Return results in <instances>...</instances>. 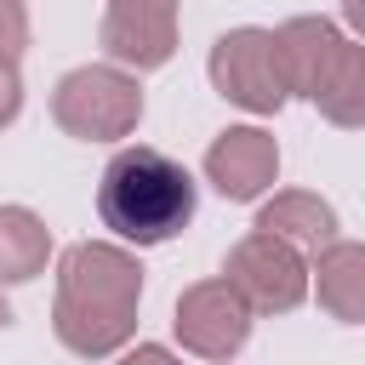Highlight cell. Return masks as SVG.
<instances>
[{
  "instance_id": "cell-1",
  "label": "cell",
  "mask_w": 365,
  "mask_h": 365,
  "mask_svg": "<svg viewBox=\"0 0 365 365\" xmlns=\"http://www.w3.org/2000/svg\"><path fill=\"white\" fill-rule=\"evenodd\" d=\"M137 302H143V268L125 245L80 240L63 251L51 331L68 354H80V359L120 354L137 331Z\"/></svg>"
},
{
  "instance_id": "cell-2",
  "label": "cell",
  "mask_w": 365,
  "mask_h": 365,
  "mask_svg": "<svg viewBox=\"0 0 365 365\" xmlns=\"http://www.w3.org/2000/svg\"><path fill=\"white\" fill-rule=\"evenodd\" d=\"M194 205H200L194 177L165 148L148 143H125L97 177V217L125 245H165L194 222Z\"/></svg>"
},
{
  "instance_id": "cell-3",
  "label": "cell",
  "mask_w": 365,
  "mask_h": 365,
  "mask_svg": "<svg viewBox=\"0 0 365 365\" xmlns=\"http://www.w3.org/2000/svg\"><path fill=\"white\" fill-rule=\"evenodd\" d=\"M51 120L80 143H120L143 120V86H137V74H125L114 63L68 68L51 91Z\"/></svg>"
},
{
  "instance_id": "cell-4",
  "label": "cell",
  "mask_w": 365,
  "mask_h": 365,
  "mask_svg": "<svg viewBox=\"0 0 365 365\" xmlns=\"http://www.w3.org/2000/svg\"><path fill=\"white\" fill-rule=\"evenodd\" d=\"M222 279L240 291V302H245L251 314H291V308L308 297V257L291 251L285 240L251 228L245 240L228 245Z\"/></svg>"
},
{
  "instance_id": "cell-5",
  "label": "cell",
  "mask_w": 365,
  "mask_h": 365,
  "mask_svg": "<svg viewBox=\"0 0 365 365\" xmlns=\"http://www.w3.org/2000/svg\"><path fill=\"white\" fill-rule=\"evenodd\" d=\"M251 308L240 302V291L217 274V279H200V285H188L182 297H177V342L194 354V359H205V365H222V359H234L240 348H245V336H251Z\"/></svg>"
},
{
  "instance_id": "cell-6",
  "label": "cell",
  "mask_w": 365,
  "mask_h": 365,
  "mask_svg": "<svg viewBox=\"0 0 365 365\" xmlns=\"http://www.w3.org/2000/svg\"><path fill=\"white\" fill-rule=\"evenodd\" d=\"M205 74L228 103H240L251 114H274L285 103V80H279V57H274V34L268 29H228L211 46Z\"/></svg>"
},
{
  "instance_id": "cell-7",
  "label": "cell",
  "mask_w": 365,
  "mask_h": 365,
  "mask_svg": "<svg viewBox=\"0 0 365 365\" xmlns=\"http://www.w3.org/2000/svg\"><path fill=\"white\" fill-rule=\"evenodd\" d=\"M97 40H103L108 63L125 74L160 68L177 51V0H108Z\"/></svg>"
},
{
  "instance_id": "cell-8",
  "label": "cell",
  "mask_w": 365,
  "mask_h": 365,
  "mask_svg": "<svg viewBox=\"0 0 365 365\" xmlns=\"http://www.w3.org/2000/svg\"><path fill=\"white\" fill-rule=\"evenodd\" d=\"M279 177V143L262 125H228L211 148H205V182L222 200H262Z\"/></svg>"
},
{
  "instance_id": "cell-9",
  "label": "cell",
  "mask_w": 365,
  "mask_h": 365,
  "mask_svg": "<svg viewBox=\"0 0 365 365\" xmlns=\"http://www.w3.org/2000/svg\"><path fill=\"white\" fill-rule=\"evenodd\" d=\"M274 34V57H279V80H285V97L297 91V97H308L314 103V91L325 86V74L336 68V57H342V46H348V34L331 23V17H285L279 29H268Z\"/></svg>"
},
{
  "instance_id": "cell-10",
  "label": "cell",
  "mask_w": 365,
  "mask_h": 365,
  "mask_svg": "<svg viewBox=\"0 0 365 365\" xmlns=\"http://www.w3.org/2000/svg\"><path fill=\"white\" fill-rule=\"evenodd\" d=\"M257 228L274 234V240H285V245L302 251V257H314V251H325L331 240H342L331 200H319V194H308V188H279L274 200H262Z\"/></svg>"
},
{
  "instance_id": "cell-11",
  "label": "cell",
  "mask_w": 365,
  "mask_h": 365,
  "mask_svg": "<svg viewBox=\"0 0 365 365\" xmlns=\"http://www.w3.org/2000/svg\"><path fill=\"white\" fill-rule=\"evenodd\" d=\"M308 279L319 291V308L342 325L365 319V245L354 240H331L325 251L308 257Z\"/></svg>"
},
{
  "instance_id": "cell-12",
  "label": "cell",
  "mask_w": 365,
  "mask_h": 365,
  "mask_svg": "<svg viewBox=\"0 0 365 365\" xmlns=\"http://www.w3.org/2000/svg\"><path fill=\"white\" fill-rule=\"evenodd\" d=\"M51 257V228L29 205H0V285H23L46 274Z\"/></svg>"
},
{
  "instance_id": "cell-13",
  "label": "cell",
  "mask_w": 365,
  "mask_h": 365,
  "mask_svg": "<svg viewBox=\"0 0 365 365\" xmlns=\"http://www.w3.org/2000/svg\"><path fill=\"white\" fill-rule=\"evenodd\" d=\"M314 103H319V114H325L331 125H342V131H359V125H365V46H359V40L342 46V57H336V68L325 74V86L314 91Z\"/></svg>"
},
{
  "instance_id": "cell-14",
  "label": "cell",
  "mask_w": 365,
  "mask_h": 365,
  "mask_svg": "<svg viewBox=\"0 0 365 365\" xmlns=\"http://www.w3.org/2000/svg\"><path fill=\"white\" fill-rule=\"evenodd\" d=\"M29 46V11L23 0H0V63H17Z\"/></svg>"
},
{
  "instance_id": "cell-15",
  "label": "cell",
  "mask_w": 365,
  "mask_h": 365,
  "mask_svg": "<svg viewBox=\"0 0 365 365\" xmlns=\"http://www.w3.org/2000/svg\"><path fill=\"white\" fill-rule=\"evenodd\" d=\"M23 108V80H17V63H0V131L17 120Z\"/></svg>"
},
{
  "instance_id": "cell-16",
  "label": "cell",
  "mask_w": 365,
  "mask_h": 365,
  "mask_svg": "<svg viewBox=\"0 0 365 365\" xmlns=\"http://www.w3.org/2000/svg\"><path fill=\"white\" fill-rule=\"evenodd\" d=\"M114 365H177V359H171V348H160V342H137V348H125Z\"/></svg>"
},
{
  "instance_id": "cell-17",
  "label": "cell",
  "mask_w": 365,
  "mask_h": 365,
  "mask_svg": "<svg viewBox=\"0 0 365 365\" xmlns=\"http://www.w3.org/2000/svg\"><path fill=\"white\" fill-rule=\"evenodd\" d=\"M342 17H348L354 34H365V0H342Z\"/></svg>"
},
{
  "instance_id": "cell-18",
  "label": "cell",
  "mask_w": 365,
  "mask_h": 365,
  "mask_svg": "<svg viewBox=\"0 0 365 365\" xmlns=\"http://www.w3.org/2000/svg\"><path fill=\"white\" fill-rule=\"evenodd\" d=\"M6 325H11V302L0 297V331H6Z\"/></svg>"
},
{
  "instance_id": "cell-19",
  "label": "cell",
  "mask_w": 365,
  "mask_h": 365,
  "mask_svg": "<svg viewBox=\"0 0 365 365\" xmlns=\"http://www.w3.org/2000/svg\"><path fill=\"white\" fill-rule=\"evenodd\" d=\"M222 365H228V359H222Z\"/></svg>"
}]
</instances>
